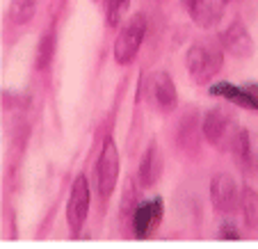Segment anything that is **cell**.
Here are the masks:
<instances>
[{
    "instance_id": "6da1fadb",
    "label": "cell",
    "mask_w": 258,
    "mask_h": 249,
    "mask_svg": "<svg viewBox=\"0 0 258 249\" xmlns=\"http://www.w3.org/2000/svg\"><path fill=\"white\" fill-rule=\"evenodd\" d=\"M224 64V50L213 44H195L185 55V67L197 83H206Z\"/></svg>"
},
{
    "instance_id": "7a4b0ae2",
    "label": "cell",
    "mask_w": 258,
    "mask_h": 249,
    "mask_svg": "<svg viewBox=\"0 0 258 249\" xmlns=\"http://www.w3.org/2000/svg\"><path fill=\"white\" fill-rule=\"evenodd\" d=\"M144 34H146V16L142 12H137V14H133L128 19V23L121 28L117 41H114V48H112L114 62L121 64V67L131 64L137 57V53H140Z\"/></svg>"
},
{
    "instance_id": "3957f363",
    "label": "cell",
    "mask_w": 258,
    "mask_h": 249,
    "mask_svg": "<svg viewBox=\"0 0 258 249\" xmlns=\"http://www.w3.org/2000/svg\"><path fill=\"white\" fill-rule=\"evenodd\" d=\"M117 181H119V151L112 137H105L101 156H98L96 162V185L103 199H107L114 192Z\"/></svg>"
},
{
    "instance_id": "277c9868",
    "label": "cell",
    "mask_w": 258,
    "mask_h": 249,
    "mask_svg": "<svg viewBox=\"0 0 258 249\" xmlns=\"http://www.w3.org/2000/svg\"><path fill=\"white\" fill-rule=\"evenodd\" d=\"M87 213H89V183L83 174H78L73 178L67 204V222L69 229H71V238H78V233L83 231Z\"/></svg>"
},
{
    "instance_id": "5b68a950",
    "label": "cell",
    "mask_w": 258,
    "mask_h": 249,
    "mask_svg": "<svg viewBox=\"0 0 258 249\" xmlns=\"http://www.w3.org/2000/svg\"><path fill=\"white\" fill-rule=\"evenodd\" d=\"M235 131H238V126L219 108L208 110L201 119V133H204L206 142H210L213 147H231Z\"/></svg>"
},
{
    "instance_id": "8992f818",
    "label": "cell",
    "mask_w": 258,
    "mask_h": 249,
    "mask_svg": "<svg viewBox=\"0 0 258 249\" xmlns=\"http://www.w3.org/2000/svg\"><path fill=\"white\" fill-rule=\"evenodd\" d=\"M213 96H219L224 101L233 103L238 108L251 110V112H258V85L256 83H247L242 87L233 83H226V80H219V83H213L208 89Z\"/></svg>"
},
{
    "instance_id": "52a82bcc",
    "label": "cell",
    "mask_w": 258,
    "mask_h": 249,
    "mask_svg": "<svg viewBox=\"0 0 258 249\" xmlns=\"http://www.w3.org/2000/svg\"><path fill=\"white\" fill-rule=\"evenodd\" d=\"M210 201L217 213H233L238 206V183L231 174H219L213 176L210 181Z\"/></svg>"
},
{
    "instance_id": "ba28073f",
    "label": "cell",
    "mask_w": 258,
    "mask_h": 249,
    "mask_svg": "<svg viewBox=\"0 0 258 249\" xmlns=\"http://www.w3.org/2000/svg\"><path fill=\"white\" fill-rule=\"evenodd\" d=\"M219 41H222V48H224L226 53L238 59H247L253 55V39H251V34H249L247 25L240 19L231 21V25L222 32Z\"/></svg>"
},
{
    "instance_id": "9c48e42d",
    "label": "cell",
    "mask_w": 258,
    "mask_h": 249,
    "mask_svg": "<svg viewBox=\"0 0 258 249\" xmlns=\"http://www.w3.org/2000/svg\"><path fill=\"white\" fill-rule=\"evenodd\" d=\"M162 199L160 197H153L149 201H142L135 208V215H133V226H135V235L140 240H146L149 235L156 233V229L162 222Z\"/></svg>"
},
{
    "instance_id": "30bf717a",
    "label": "cell",
    "mask_w": 258,
    "mask_h": 249,
    "mask_svg": "<svg viewBox=\"0 0 258 249\" xmlns=\"http://www.w3.org/2000/svg\"><path fill=\"white\" fill-rule=\"evenodd\" d=\"M229 149H231V153H233L240 169H244L247 174L258 171V142L253 140L247 128H238V131H235Z\"/></svg>"
},
{
    "instance_id": "8fae6325",
    "label": "cell",
    "mask_w": 258,
    "mask_h": 249,
    "mask_svg": "<svg viewBox=\"0 0 258 249\" xmlns=\"http://www.w3.org/2000/svg\"><path fill=\"white\" fill-rule=\"evenodd\" d=\"M229 0H197L190 10V16L199 28H213L222 21L224 7Z\"/></svg>"
},
{
    "instance_id": "7c38bea8",
    "label": "cell",
    "mask_w": 258,
    "mask_h": 249,
    "mask_svg": "<svg viewBox=\"0 0 258 249\" xmlns=\"http://www.w3.org/2000/svg\"><path fill=\"white\" fill-rule=\"evenodd\" d=\"M160 171H162V158H160V151H158V144L151 142V144L146 147L144 156H142V162H140V183H142V188L156 185Z\"/></svg>"
},
{
    "instance_id": "4fadbf2b",
    "label": "cell",
    "mask_w": 258,
    "mask_h": 249,
    "mask_svg": "<svg viewBox=\"0 0 258 249\" xmlns=\"http://www.w3.org/2000/svg\"><path fill=\"white\" fill-rule=\"evenodd\" d=\"M153 94H156V101L160 105V110H165V112L176 110V105H178V92H176V83L171 80V76L167 71H160L153 78Z\"/></svg>"
},
{
    "instance_id": "5bb4252c",
    "label": "cell",
    "mask_w": 258,
    "mask_h": 249,
    "mask_svg": "<svg viewBox=\"0 0 258 249\" xmlns=\"http://www.w3.org/2000/svg\"><path fill=\"white\" fill-rule=\"evenodd\" d=\"M199 135H204L199 126V117H197L195 110H190L187 114H183L178 123V144L183 149H197L199 147Z\"/></svg>"
},
{
    "instance_id": "9a60e30c",
    "label": "cell",
    "mask_w": 258,
    "mask_h": 249,
    "mask_svg": "<svg viewBox=\"0 0 258 249\" xmlns=\"http://www.w3.org/2000/svg\"><path fill=\"white\" fill-rule=\"evenodd\" d=\"M240 208H242L244 224L249 229H258V192L253 188L244 185L240 195Z\"/></svg>"
},
{
    "instance_id": "2e32d148",
    "label": "cell",
    "mask_w": 258,
    "mask_h": 249,
    "mask_svg": "<svg viewBox=\"0 0 258 249\" xmlns=\"http://www.w3.org/2000/svg\"><path fill=\"white\" fill-rule=\"evenodd\" d=\"M39 0H10V19L16 25H25L37 14Z\"/></svg>"
},
{
    "instance_id": "e0dca14e",
    "label": "cell",
    "mask_w": 258,
    "mask_h": 249,
    "mask_svg": "<svg viewBox=\"0 0 258 249\" xmlns=\"http://www.w3.org/2000/svg\"><path fill=\"white\" fill-rule=\"evenodd\" d=\"M55 55V30L50 28L48 32L39 39V46H37V59H34V67L37 69H46L50 64Z\"/></svg>"
},
{
    "instance_id": "ac0fdd59",
    "label": "cell",
    "mask_w": 258,
    "mask_h": 249,
    "mask_svg": "<svg viewBox=\"0 0 258 249\" xmlns=\"http://www.w3.org/2000/svg\"><path fill=\"white\" fill-rule=\"evenodd\" d=\"M131 7V0H105V21L110 28H117L121 23L123 14Z\"/></svg>"
},
{
    "instance_id": "d6986e66",
    "label": "cell",
    "mask_w": 258,
    "mask_h": 249,
    "mask_svg": "<svg viewBox=\"0 0 258 249\" xmlns=\"http://www.w3.org/2000/svg\"><path fill=\"white\" fill-rule=\"evenodd\" d=\"M219 238H222V240H231V242L240 240V233H238V229H235L233 222H222V226H219Z\"/></svg>"
},
{
    "instance_id": "ffe728a7",
    "label": "cell",
    "mask_w": 258,
    "mask_h": 249,
    "mask_svg": "<svg viewBox=\"0 0 258 249\" xmlns=\"http://www.w3.org/2000/svg\"><path fill=\"white\" fill-rule=\"evenodd\" d=\"M195 3H197V0H180V5L185 7V10H187V12H190V10H192V5H195Z\"/></svg>"
}]
</instances>
